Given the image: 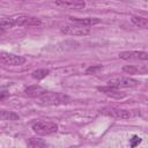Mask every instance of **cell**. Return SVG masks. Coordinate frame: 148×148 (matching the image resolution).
<instances>
[{
    "label": "cell",
    "instance_id": "18",
    "mask_svg": "<svg viewBox=\"0 0 148 148\" xmlns=\"http://www.w3.org/2000/svg\"><path fill=\"white\" fill-rule=\"evenodd\" d=\"M28 145L30 147H43V146H46V143L44 141L36 140V139H30V141L28 142Z\"/></svg>",
    "mask_w": 148,
    "mask_h": 148
},
{
    "label": "cell",
    "instance_id": "6",
    "mask_svg": "<svg viewBox=\"0 0 148 148\" xmlns=\"http://www.w3.org/2000/svg\"><path fill=\"white\" fill-rule=\"evenodd\" d=\"M0 59L1 62L6 66H21L27 61V59L23 56H16L8 52H1Z\"/></svg>",
    "mask_w": 148,
    "mask_h": 148
},
{
    "label": "cell",
    "instance_id": "10",
    "mask_svg": "<svg viewBox=\"0 0 148 148\" xmlns=\"http://www.w3.org/2000/svg\"><path fill=\"white\" fill-rule=\"evenodd\" d=\"M56 5L65 9H82L86 2L83 0H56Z\"/></svg>",
    "mask_w": 148,
    "mask_h": 148
},
{
    "label": "cell",
    "instance_id": "4",
    "mask_svg": "<svg viewBox=\"0 0 148 148\" xmlns=\"http://www.w3.org/2000/svg\"><path fill=\"white\" fill-rule=\"evenodd\" d=\"M14 27H39L42 24V20L35 16H29V15H20L12 17Z\"/></svg>",
    "mask_w": 148,
    "mask_h": 148
},
{
    "label": "cell",
    "instance_id": "15",
    "mask_svg": "<svg viewBox=\"0 0 148 148\" xmlns=\"http://www.w3.org/2000/svg\"><path fill=\"white\" fill-rule=\"evenodd\" d=\"M1 119L2 120H12V121H14V120H18L20 117H18V114H16L13 111L2 110L1 111Z\"/></svg>",
    "mask_w": 148,
    "mask_h": 148
},
{
    "label": "cell",
    "instance_id": "12",
    "mask_svg": "<svg viewBox=\"0 0 148 148\" xmlns=\"http://www.w3.org/2000/svg\"><path fill=\"white\" fill-rule=\"evenodd\" d=\"M68 18L71 20V22H74V23H77V24H81V25H84V27H91V25H95V24L101 22V20L97 18V17H83V18H80V17L69 16Z\"/></svg>",
    "mask_w": 148,
    "mask_h": 148
},
{
    "label": "cell",
    "instance_id": "17",
    "mask_svg": "<svg viewBox=\"0 0 148 148\" xmlns=\"http://www.w3.org/2000/svg\"><path fill=\"white\" fill-rule=\"evenodd\" d=\"M0 24H1V34H3V31L6 29H10V28L14 27V23H13L12 17H3V18H1Z\"/></svg>",
    "mask_w": 148,
    "mask_h": 148
},
{
    "label": "cell",
    "instance_id": "2",
    "mask_svg": "<svg viewBox=\"0 0 148 148\" xmlns=\"http://www.w3.org/2000/svg\"><path fill=\"white\" fill-rule=\"evenodd\" d=\"M60 31L65 35L69 36H86L90 32L89 27H84L74 22L71 23H61L60 24Z\"/></svg>",
    "mask_w": 148,
    "mask_h": 148
},
{
    "label": "cell",
    "instance_id": "1",
    "mask_svg": "<svg viewBox=\"0 0 148 148\" xmlns=\"http://www.w3.org/2000/svg\"><path fill=\"white\" fill-rule=\"evenodd\" d=\"M38 99L42 105H61V104H67L71 101L69 96L66 94L46 91V90L38 97Z\"/></svg>",
    "mask_w": 148,
    "mask_h": 148
},
{
    "label": "cell",
    "instance_id": "11",
    "mask_svg": "<svg viewBox=\"0 0 148 148\" xmlns=\"http://www.w3.org/2000/svg\"><path fill=\"white\" fill-rule=\"evenodd\" d=\"M123 71L127 74H148V66L146 65H125Z\"/></svg>",
    "mask_w": 148,
    "mask_h": 148
},
{
    "label": "cell",
    "instance_id": "14",
    "mask_svg": "<svg viewBox=\"0 0 148 148\" xmlns=\"http://www.w3.org/2000/svg\"><path fill=\"white\" fill-rule=\"evenodd\" d=\"M132 23L141 29H147L148 30V17H143V16H138V15H134L132 16L131 18Z\"/></svg>",
    "mask_w": 148,
    "mask_h": 148
},
{
    "label": "cell",
    "instance_id": "5",
    "mask_svg": "<svg viewBox=\"0 0 148 148\" xmlns=\"http://www.w3.org/2000/svg\"><path fill=\"white\" fill-rule=\"evenodd\" d=\"M139 83H140L139 81L132 77H127V76H118V77H113L108 81V84L117 87V88H135L138 87Z\"/></svg>",
    "mask_w": 148,
    "mask_h": 148
},
{
    "label": "cell",
    "instance_id": "3",
    "mask_svg": "<svg viewBox=\"0 0 148 148\" xmlns=\"http://www.w3.org/2000/svg\"><path fill=\"white\" fill-rule=\"evenodd\" d=\"M32 130L35 133L38 135H50L53 134L58 131V125L53 121H45V120H39L32 124Z\"/></svg>",
    "mask_w": 148,
    "mask_h": 148
},
{
    "label": "cell",
    "instance_id": "19",
    "mask_svg": "<svg viewBox=\"0 0 148 148\" xmlns=\"http://www.w3.org/2000/svg\"><path fill=\"white\" fill-rule=\"evenodd\" d=\"M99 69H102V66L101 65H97V66H90V67H88L87 68V71H86V73L87 74H95L97 71H99Z\"/></svg>",
    "mask_w": 148,
    "mask_h": 148
},
{
    "label": "cell",
    "instance_id": "7",
    "mask_svg": "<svg viewBox=\"0 0 148 148\" xmlns=\"http://www.w3.org/2000/svg\"><path fill=\"white\" fill-rule=\"evenodd\" d=\"M101 112L105 116L116 118V119H128L132 117L131 111L124 110V109H118V108H104L101 110Z\"/></svg>",
    "mask_w": 148,
    "mask_h": 148
},
{
    "label": "cell",
    "instance_id": "13",
    "mask_svg": "<svg viewBox=\"0 0 148 148\" xmlns=\"http://www.w3.org/2000/svg\"><path fill=\"white\" fill-rule=\"evenodd\" d=\"M44 91H45V89L42 88L40 86H37V84L30 86V87L25 88V90H24L25 95L29 96V97H32V98H38Z\"/></svg>",
    "mask_w": 148,
    "mask_h": 148
},
{
    "label": "cell",
    "instance_id": "8",
    "mask_svg": "<svg viewBox=\"0 0 148 148\" xmlns=\"http://www.w3.org/2000/svg\"><path fill=\"white\" fill-rule=\"evenodd\" d=\"M101 92H103L104 95L109 96V97H112V98H117V99H121V98H125L127 96L126 92L121 91L120 88H117V87H113V86H104V87H98L97 88Z\"/></svg>",
    "mask_w": 148,
    "mask_h": 148
},
{
    "label": "cell",
    "instance_id": "20",
    "mask_svg": "<svg viewBox=\"0 0 148 148\" xmlns=\"http://www.w3.org/2000/svg\"><path fill=\"white\" fill-rule=\"evenodd\" d=\"M130 141H131V146L132 147H135L136 145H139L141 142V138H139L138 135H133V138L130 139Z\"/></svg>",
    "mask_w": 148,
    "mask_h": 148
},
{
    "label": "cell",
    "instance_id": "21",
    "mask_svg": "<svg viewBox=\"0 0 148 148\" xmlns=\"http://www.w3.org/2000/svg\"><path fill=\"white\" fill-rule=\"evenodd\" d=\"M7 95H9V92H7V91L3 89V90L1 91V96H0V98H1V99H5V97H6Z\"/></svg>",
    "mask_w": 148,
    "mask_h": 148
},
{
    "label": "cell",
    "instance_id": "9",
    "mask_svg": "<svg viewBox=\"0 0 148 148\" xmlns=\"http://www.w3.org/2000/svg\"><path fill=\"white\" fill-rule=\"evenodd\" d=\"M119 58L123 60H148V52L145 51H124L119 53Z\"/></svg>",
    "mask_w": 148,
    "mask_h": 148
},
{
    "label": "cell",
    "instance_id": "16",
    "mask_svg": "<svg viewBox=\"0 0 148 148\" xmlns=\"http://www.w3.org/2000/svg\"><path fill=\"white\" fill-rule=\"evenodd\" d=\"M50 73L49 69H45V68H40V69H36L31 73V76L35 79V80H42L44 79L45 76H47Z\"/></svg>",
    "mask_w": 148,
    "mask_h": 148
}]
</instances>
